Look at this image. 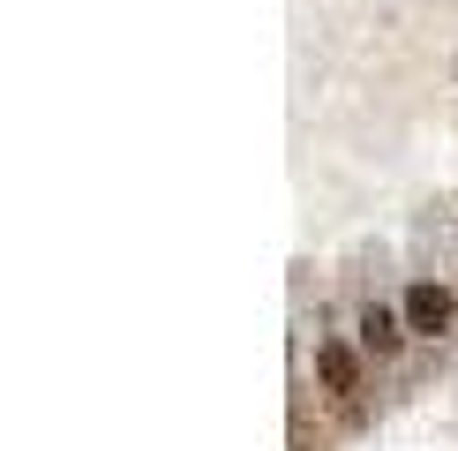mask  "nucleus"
Returning a JSON list of instances; mask_svg holds the SVG:
<instances>
[{
    "label": "nucleus",
    "instance_id": "obj_1",
    "mask_svg": "<svg viewBox=\"0 0 458 451\" xmlns=\"http://www.w3.org/2000/svg\"><path fill=\"white\" fill-rule=\"evenodd\" d=\"M406 324L436 338V331L451 324V294H444V286H413V294H406Z\"/></svg>",
    "mask_w": 458,
    "mask_h": 451
},
{
    "label": "nucleus",
    "instance_id": "obj_2",
    "mask_svg": "<svg viewBox=\"0 0 458 451\" xmlns=\"http://www.w3.org/2000/svg\"><path fill=\"white\" fill-rule=\"evenodd\" d=\"M360 338H369L376 353H391V346H398V316H391V309H369V316H360Z\"/></svg>",
    "mask_w": 458,
    "mask_h": 451
},
{
    "label": "nucleus",
    "instance_id": "obj_3",
    "mask_svg": "<svg viewBox=\"0 0 458 451\" xmlns=\"http://www.w3.org/2000/svg\"><path fill=\"white\" fill-rule=\"evenodd\" d=\"M323 376H331V384H353V362H346V353L331 346V353H323Z\"/></svg>",
    "mask_w": 458,
    "mask_h": 451
}]
</instances>
